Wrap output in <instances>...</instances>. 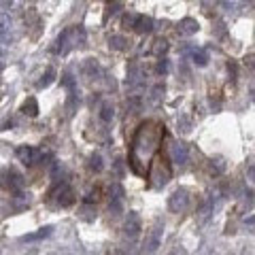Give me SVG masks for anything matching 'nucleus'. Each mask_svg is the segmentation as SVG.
<instances>
[{
  "instance_id": "nucleus-1",
  "label": "nucleus",
  "mask_w": 255,
  "mask_h": 255,
  "mask_svg": "<svg viewBox=\"0 0 255 255\" xmlns=\"http://www.w3.org/2000/svg\"><path fill=\"white\" fill-rule=\"evenodd\" d=\"M187 207H190V196H187L185 190H176L173 196L168 198V208L173 213H183Z\"/></svg>"
},
{
  "instance_id": "nucleus-2",
  "label": "nucleus",
  "mask_w": 255,
  "mask_h": 255,
  "mask_svg": "<svg viewBox=\"0 0 255 255\" xmlns=\"http://www.w3.org/2000/svg\"><path fill=\"white\" fill-rule=\"evenodd\" d=\"M24 21H26V28L30 30V36L36 38L38 32L43 30V19H41V15L36 13V9H28L24 13Z\"/></svg>"
},
{
  "instance_id": "nucleus-3",
  "label": "nucleus",
  "mask_w": 255,
  "mask_h": 255,
  "mask_svg": "<svg viewBox=\"0 0 255 255\" xmlns=\"http://www.w3.org/2000/svg\"><path fill=\"white\" fill-rule=\"evenodd\" d=\"M143 230V221L141 217H138V213H134V210H130L126 217V223H124V232L128 238H136L138 234H141Z\"/></svg>"
},
{
  "instance_id": "nucleus-4",
  "label": "nucleus",
  "mask_w": 255,
  "mask_h": 255,
  "mask_svg": "<svg viewBox=\"0 0 255 255\" xmlns=\"http://www.w3.org/2000/svg\"><path fill=\"white\" fill-rule=\"evenodd\" d=\"M159 242H162V225L158 223L151 232H149V236H147V242H145V247H147V255H153L155 251H158Z\"/></svg>"
},
{
  "instance_id": "nucleus-5",
  "label": "nucleus",
  "mask_w": 255,
  "mask_h": 255,
  "mask_svg": "<svg viewBox=\"0 0 255 255\" xmlns=\"http://www.w3.org/2000/svg\"><path fill=\"white\" fill-rule=\"evenodd\" d=\"M75 204V191L68 185H60L58 190V207L60 208H68Z\"/></svg>"
},
{
  "instance_id": "nucleus-6",
  "label": "nucleus",
  "mask_w": 255,
  "mask_h": 255,
  "mask_svg": "<svg viewBox=\"0 0 255 255\" xmlns=\"http://www.w3.org/2000/svg\"><path fill=\"white\" fill-rule=\"evenodd\" d=\"M170 155H173L175 164H185L187 159H190V151H187V147L183 145V143H175V145L170 147Z\"/></svg>"
},
{
  "instance_id": "nucleus-7",
  "label": "nucleus",
  "mask_w": 255,
  "mask_h": 255,
  "mask_svg": "<svg viewBox=\"0 0 255 255\" xmlns=\"http://www.w3.org/2000/svg\"><path fill=\"white\" fill-rule=\"evenodd\" d=\"M17 158L26 166H32L34 162H38V151H36V149H32V147H19L17 149Z\"/></svg>"
},
{
  "instance_id": "nucleus-8",
  "label": "nucleus",
  "mask_w": 255,
  "mask_h": 255,
  "mask_svg": "<svg viewBox=\"0 0 255 255\" xmlns=\"http://www.w3.org/2000/svg\"><path fill=\"white\" fill-rule=\"evenodd\" d=\"M134 30L138 34H147V32L153 30V19L149 15H136V21H134Z\"/></svg>"
},
{
  "instance_id": "nucleus-9",
  "label": "nucleus",
  "mask_w": 255,
  "mask_h": 255,
  "mask_svg": "<svg viewBox=\"0 0 255 255\" xmlns=\"http://www.w3.org/2000/svg\"><path fill=\"white\" fill-rule=\"evenodd\" d=\"M176 32H181V34H185V36H191V34H196L198 32V21L196 19H183L179 21V28H176Z\"/></svg>"
},
{
  "instance_id": "nucleus-10",
  "label": "nucleus",
  "mask_w": 255,
  "mask_h": 255,
  "mask_svg": "<svg viewBox=\"0 0 255 255\" xmlns=\"http://www.w3.org/2000/svg\"><path fill=\"white\" fill-rule=\"evenodd\" d=\"M109 45L113 47V49H117V51H124V49L130 47V41L124 38V36H119V34H115V36L109 38Z\"/></svg>"
},
{
  "instance_id": "nucleus-11",
  "label": "nucleus",
  "mask_w": 255,
  "mask_h": 255,
  "mask_svg": "<svg viewBox=\"0 0 255 255\" xmlns=\"http://www.w3.org/2000/svg\"><path fill=\"white\" fill-rule=\"evenodd\" d=\"M21 111H24L26 115H30V117H36V113H38V104L34 98H28V100L21 104Z\"/></svg>"
},
{
  "instance_id": "nucleus-12",
  "label": "nucleus",
  "mask_w": 255,
  "mask_h": 255,
  "mask_svg": "<svg viewBox=\"0 0 255 255\" xmlns=\"http://www.w3.org/2000/svg\"><path fill=\"white\" fill-rule=\"evenodd\" d=\"M115 117V109H113V104H109V102H104L102 107H100V119L104 121V124H109L111 119Z\"/></svg>"
},
{
  "instance_id": "nucleus-13",
  "label": "nucleus",
  "mask_w": 255,
  "mask_h": 255,
  "mask_svg": "<svg viewBox=\"0 0 255 255\" xmlns=\"http://www.w3.org/2000/svg\"><path fill=\"white\" fill-rule=\"evenodd\" d=\"M102 158H100V155H90V159H87V168H90L92 170V173H100V170H102Z\"/></svg>"
},
{
  "instance_id": "nucleus-14",
  "label": "nucleus",
  "mask_w": 255,
  "mask_h": 255,
  "mask_svg": "<svg viewBox=\"0 0 255 255\" xmlns=\"http://www.w3.org/2000/svg\"><path fill=\"white\" fill-rule=\"evenodd\" d=\"M83 73L90 75V77H94V73H100V66H98L96 60H87V62L83 64Z\"/></svg>"
},
{
  "instance_id": "nucleus-15",
  "label": "nucleus",
  "mask_w": 255,
  "mask_h": 255,
  "mask_svg": "<svg viewBox=\"0 0 255 255\" xmlns=\"http://www.w3.org/2000/svg\"><path fill=\"white\" fill-rule=\"evenodd\" d=\"M176 126H179V130L183 132V134H187V132L191 130V119L187 117V115H181V117L176 119Z\"/></svg>"
},
{
  "instance_id": "nucleus-16",
  "label": "nucleus",
  "mask_w": 255,
  "mask_h": 255,
  "mask_svg": "<svg viewBox=\"0 0 255 255\" xmlns=\"http://www.w3.org/2000/svg\"><path fill=\"white\" fill-rule=\"evenodd\" d=\"M49 234H51V228H49V225H47V228H43L41 232H36V234H30V236H26L24 240H38V238H45V236H49Z\"/></svg>"
},
{
  "instance_id": "nucleus-17",
  "label": "nucleus",
  "mask_w": 255,
  "mask_h": 255,
  "mask_svg": "<svg viewBox=\"0 0 255 255\" xmlns=\"http://www.w3.org/2000/svg\"><path fill=\"white\" fill-rule=\"evenodd\" d=\"M193 62L204 66V64H207V53H204V51H193Z\"/></svg>"
},
{
  "instance_id": "nucleus-18",
  "label": "nucleus",
  "mask_w": 255,
  "mask_h": 255,
  "mask_svg": "<svg viewBox=\"0 0 255 255\" xmlns=\"http://www.w3.org/2000/svg\"><path fill=\"white\" fill-rule=\"evenodd\" d=\"M53 75H55V73H53V70H51V68H49V70H47V75H45V79H43L41 83H38V85H41V87H47V85H49V83H51V81H53Z\"/></svg>"
},
{
  "instance_id": "nucleus-19",
  "label": "nucleus",
  "mask_w": 255,
  "mask_h": 255,
  "mask_svg": "<svg viewBox=\"0 0 255 255\" xmlns=\"http://www.w3.org/2000/svg\"><path fill=\"white\" fill-rule=\"evenodd\" d=\"M158 45H155V53H164L166 49H168V43L164 41V38H159V41H155Z\"/></svg>"
},
{
  "instance_id": "nucleus-20",
  "label": "nucleus",
  "mask_w": 255,
  "mask_h": 255,
  "mask_svg": "<svg viewBox=\"0 0 255 255\" xmlns=\"http://www.w3.org/2000/svg\"><path fill=\"white\" fill-rule=\"evenodd\" d=\"M115 173H117V176L124 175V162H121V159H117V162H115Z\"/></svg>"
},
{
  "instance_id": "nucleus-21",
  "label": "nucleus",
  "mask_w": 255,
  "mask_h": 255,
  "mask_svg": "<svg viewBox=\"0 0 255 255\" xmlns=\"http://www.w3.org/2000/svg\"><path fill=\"white\" fill-rule=\"evenodd\" d=\"M247 175H249V179H251L255 183V162L253 164H249V168H247Z\"/></svg>"
},
{
  "instance_id": "nucleus-22",
  "label": "nucleus",
  "mask_w": 255,
  "mask_h": 255,
  "mask_svg": "<svg viewBox=\"0 0 255 255\" xmlns=\"http://www.w3.org/2000/svg\"><path fill=\"white\" fill-rule=\"evenodd\" d=\"M121 7H124V4H119V2L117 4H109V13H117Z\"/></svg>"
},
{
  "instance_id": "nucleus-23",
  "label": "nucleus",
  "mask_w": 255,
  "mask_h": 255,
  "mask_svg": "<svg viewBox=\"0 0 255 255\" xmlns=\"http://www.w3.org/2000/svg\"><path fill=\"white\" fill-rule=\"evenodd\" d=\"M158 70H159V73H166V70H168V62H166V60H162V62H159V66H158Z\"/></svg>"
},
{
  "instance_id": "nucleus-24",
  "label": "nucleus",
  "mask_w": 255,
  "mask_h": 255,
  "mask_svg": "<svg viewBox=\"0 0 255 255\" xmlns=\"http://www.w3.org/2000/svg\"><path fill=\"white\" fill-rule=\"evenodd\" d=\"M247 223H249V225H255V215H251V217L247 219Z\"/></svg>"
},
{
  "instance_id": "nucleus-25",
  "label": "nucleus",
  "mask_w": 255,
  "mask_h": 255,
  "mask_svg": "<svg viewBox=\"0 0 255 255\" xmlns=\"http://www.w3.org/2000/svg\"><path fill=\"white\" fill-rule=\"evenodd\" d=\"M111 255H128V253H124V251H121V249H115V251L111 253Z\"/></svg>"
},
{
  "instance_id": "nucleus-26",
  "label": "nucleus",
  "mask_w": 255,
  "mask_h": 255,
  "mask_svg": "<svg viewBox=\"0 0 255 255\" xmlns=\"http://www.w3.org/2000/svg\"><path fill=\"white\" fill-rule=\"evenodd\" d=\"M0 70H2V62H0Z\"/></svg>"
},
{
  "instance_id": "nucleus-27",
  "label": "nucleus",
  "mask_w": 255,
  "mask_h": 255,
  "mask_svg": "<svg viewBox=\"0 0 255 255\" xmlns=\"http://www.w3.org/2000/svg\"><path fill=\"white\" fill-rule=\"evenodd\" d=\"M170 255H176V253H170Z\"/></svg>"
},
{
  "instance_id": "nucleus-28",
  "label": "nucleus",
  "mask_w": 255,
  "mask_h": 255,
  "mask_svg": "<svg viewBox=\"0 0 255 255\" xmlns=\"http://www.w3.org/2000/svg\"><path fill=\"white\" fill-rule=\"evenodd\" d=\"M0 41H2V38H0Z\"/></svg>"
}]
</instances>
